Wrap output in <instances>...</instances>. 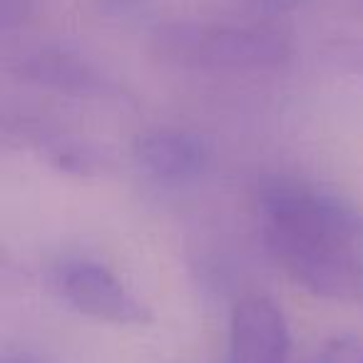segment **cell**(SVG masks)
<instances>
[{"label":"cell","mask_w":363,"mask_h":363,"mask_svg":"<svg viewBox=\"0 0 363 363\" xmlns=\"http://www.w3.org/2000/svg\"><path fill=\"white\" fill-rule=\"evenodd\" d=\"M52 289L82 316L115 326H145L152 311L105 264L92 259H65L52 269Z\"/></svg>","instance_id":"3"},{"label":"cell","mask_w":363,"mask_h":363,"mask_svg":"<svg viewBox=\"0 0 363 363\" xmlns=\"http://www.w3.org/2000/svg\"><path fill=\"white\" fill-rule=\"evenodd\" d=\"M16 132L43 155V160L62 174L95 177L107 167V155L92 142L65 132L60 127L45 125L40 120H18Z\"/></svg>","instance_id":"7"},{"label":"cell","mask_w":363,"mask_h":363,"mask_svg":"<svg viewBox=\"0 0 363 363\" xmlns=\"http://www.w3.org/2000/svg\"><path fill=\"white\" fill-rule=\"evenodd\" d=\"M267 252L291 281L328 301H363V212L338 192L289 174L257 184Z\"/></svg>","instance_id":"1"},{"label":"cell","mask_w":363,"mask_h":363,"mask_svg":"<svg viewBox=\"0 0 363 363\" xmlns=\"http://www.w3.org/2000/svg\"><path fill=\"white\" fill-rule=\"evenodd\" d=\"M157 62L187 72H269L289 65L294 43L272 21L174 18L150 33Z\"/></svg>","instance_id":"2"},{"label":"cell","mask_w":363,"mask_h":363,"mask_svg":"<svg viewBox=\"0 0 363 363\" xmlns=\"http://www.w3.org/2000/svg\"><path fill=\"white\" fill-rule=\"evenodd\" d=\"M237 3L247 13H252L254 18L272 21V18H281V16H289V13L298 11L306 0H237Z\"/></svg>","instance_id":"10"},{"label":"cell","mask_w":363,"mask_h":363,"mask_svg":"<svg viewBox=\"0 0 363 363\" xmlns=\"http://www.w3.org/2000/svg\"><path fill=\"white\" fill-rule=\"evenodd\" d=\"M6 363H33V361H26V358H13V361H6Z\"/></svg>","instance_id":"12"},{"label":"cell","mask_w":363,"mask_h":363,"mask_svg":"<svg viewBox=\"0 0 363 363\" xmlns=\"http://www.w3.org/2000/svg\"><path fill=\"white\" fill-rule=\"evenodd\" d=\"M11 72L21 82L75 100H112L122 90L117 80L90 55L67 45H33L18 52Z\"/></svg>","instance_id":"4"},{"label":"cell","mask_w":363,"mask_h":363,"mask_svg":"<svg viewBox=\"0 0 363 363\" xmlns=\"http://www.w3.org/2000/svg\"><path fill=\"white\" fill-rule=\"evenodd\" d=\"M38 0H0V30L16 33L35 18Z\"/></svg>","instance_id":"9"},{"label":"cell","mask_w":363,"mask_h":363,"mask_svg":"<svg viewBox=\"0 0 363 363\" xmlns=\"http://www.w3.org/2000/svg\"><path fill=\"white\" fill-rule=\"evenodd\" d=\"M291 333L274 298L249 294L229 316V363H289Z\"/></svg>","instance_id":"5"},{"label":"cell","mask_w":363,"mask_h":363,"mask_svg":"<svg viewBox=\"0 0 363 363\" xmlns=\"http://www.w3.org/2000/svg\"><path fill=\"white\" fill-rule=\"evenodd\" d=\"M318 363H363V341L353 333H341L323 343Z\"/></svg>","instance_id":"8"},{"label":"cell","mask_w":363,"mask_h":363,"mask_svg":"<svg viewBox=\"0 0 363 363\" xmlns=\"http://www.w3.org/2000/svg\"><path fill=\"white\" fill-rule=\"evenodd\" d=\"M155 0H95V8L105 18H115V21H135V18L145 16L152 8Z\"/></svg>","instance_id":"11"},{"label":"cell","mask_w":363,"mask_h":363,"mask_svg":"<svg viewBox=\"0 0 363 363\" xmlns=\"http://www.w3.org/2000/svg\"><path fill=\"white\" fill-rule=\"evenodd\" d=\"M132 162L160 184H189L204 177L212 147L199 132L155 127L132 140Z\"/></svg>","instance_id":"6"}]
</instances>
